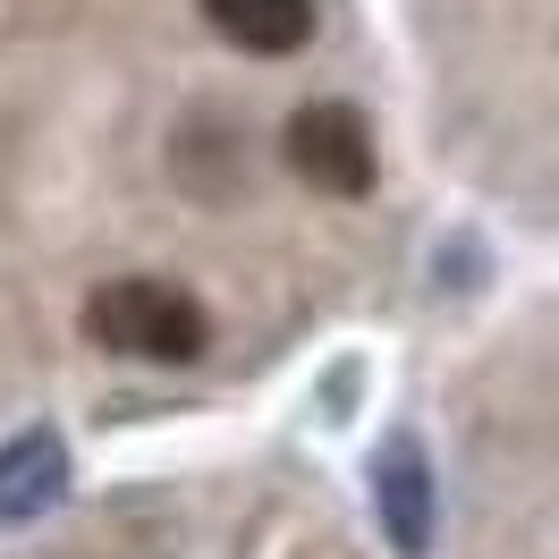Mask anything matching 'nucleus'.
<instances>
[{"label": "nucleus", "mask_w": 559, "mask_h": 559, "mask_svg": "<svg viewBox=\"0 0 559 559\" xmlns=\"http://www.w3.org/2000/svg\"><path fill=\"white\" fill-rule=\"evenodd\" d=\"M69 484V450H60V432H17L9 450H0V525H26L43 518L51 500Z\"/></svg>", "instance_id": "4"}, {"label": "nucleus", "mask_w": 559, "mask_h": 559, "mask_svg": "<svg viewBox=\"0 0 559 559\" xmlns=\"http://www.w3.org/2000/svg\"><path fill=\"white\" fill-rule=\"evenodd\" d=\"M85 340L110 356H144V365H195L212 348V314L178 280H103L85 297Z\"/></svg>", "instance_id": "1"}, {"label": "nucleus", "mask_w": 559, "mask_h": 559, "mask_svg": "<svg viewBox=\"0 0 559 559\" xmlns=\"http://www.w3.org/2000/svg\"><path fill=\"white\" fill-rule=\"evenodd\" d=\"M212 17V35L238 43L246 60H288L314 43V0H195Z\"/></svg>", "instance_id": "3"}, {"label": "nucleus", "mask_w": 559, "mask_h": 559, "mask_svg": "<svg viewBox=\"0 0 559 559\" xmlns=\"http://www.w3.org/2000/svg\"><path fill=\"white\" fill-rule=\"evenodd\" d=\"M288 170L306 178L314 195H373L382 153H373L365 110L356 103H306L288 119Z\"/></svg>", "instance_id": "2"}, {"label": "nucleus", "mask_w": 559, "mask_h": 559, "mask_svg": "<svg viewBox=\"0 0 559 559\" xmlns=\"http://www.w3.org/2000/svg\"><path fill=\"white\" fill-rule=\"evenodd\" d=\"M382 518L390 534H399V551H424V534H432V518H424V457L399 441L382 466Z\"/></svg>", "instance_id": "5"}]
</instances>
